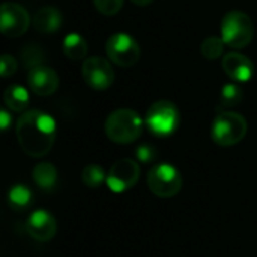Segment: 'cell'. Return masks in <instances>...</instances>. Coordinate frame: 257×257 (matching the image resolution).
<instances>
[{"mask_svg": "<svg viewBox=\"0 0 257 257\" xmlns=\"http://www.w3.org/2000/svg\"><path fill=\"white\" fill-rule=\"evenodd\" d=\"M15 131L20 148L32 158L47 155L56 140V122L41 110L24 111L17 120Z\"/></svg>", "mask_w": 257, "mask_h": 257, "instance_id": "1", "label": "cell"}, {"mask_svg": "<svg viewBox=\"0 0 257 257\" xmlns=\"http://www.w3.org/2000/svg\"><path fill=\"white\" fill-rule=\"evenodd\" d=\"M107 137L119 145H128L136 142L143 133V119L137 111L131 108L114 110L104 125Z\"/></svg>", "mask_w": 257, "mask_h": 257, "instance_id": "2", "label": "cell"}, {"mask_svg": "<svg viewBox=\"0 0 257 257\" xmlns=\"http://www.w3.org/2000/svg\"><path fill=\"white\" fill-rule=\"evenodd\" d=\"M248 131L247 120L235 111H218L212 123V140L220 146H233L239 143Z\"/></svg>", "mask_w": 257, "mask_h": 257, "instance_id": "3", "label": "cell"}, {"mask_svg": "<svg viewBox=\"0 0 257 257\" xmlns=\"http://www.w3.org/2000/svg\"><path fill=\"white\" fill-rule=\"evenodd\" d=\"M181 123V114L178 107L170 101H157L154 102L145 116L146 128L158 137L172 136Z\"/></svg>", "mask_w": 257, "mask_h": 257, "instance_id": "4", "label": "cell"}, {"mask_svg": "<svg viewBox=\"0 0 257 257\" xmlns=\"http://www.w3.org/2000/svg\"><path fill=\"white\" fill-rule=\"evenodd\" d=\"M254 36L253 20L242 11H230L221 21V38L232 48L247 47Z\"/></svg>", "mask_w": 257, "mask_h": 257, "instance_id": "5", "label": "cell"}, {"mask_svg": "<svg viewBox=\"0 0 257 257\" xmlns=\"http://www.w3.org/2000/svg\"><path fill=\"white\" fill-rule=\"evenodd\" d=\"M148 187L157 197H175L182 188V175L172 164H157L148 173Z\"/></svg>", "mask_w": 257, "mask_h": 257, "instance_id": "6", "label": "cell"}, {"mask_svg": "<svg viewBox=\"0 0 257 257\" xmlns=\"http://www.w3.org/2000/svg\"><path fill=\"white\" fill-rule=\"evenodd\" d=\"M108 59L122 68L136 65L140 59V47L137 41L128 33H114L105 44Z\"/></svg>", "mask_w": 257, "mask_h": 257, "instance_id": "7", "label": "cell"}, {"mask_svg": "<svg viewBox=\"0 0 257 257\" xmlns=\"http://www.w3.org/2000/svg\"><path fill=\"white\" fill-rule=\"evenodd\" d=\"M139 164L131 158H120L111 166L107 175V185L113 193H125L139 182Z\"/></svg>", "mask_w": 257, "mask_h": 257, "instance_id": "8", "label": "cell"}, {"mask_svg": "<svg viewBox=\"0 0 257 257\" xmlns=\"http://www.w3.org/2000/svg\"><path fill=\"white\" fill-rule=\"evenodd\" d=\"M81 74L89 87L95 90H105L114 83V69L104 57H89L83 62Z\"/></svg>", "mask_w": 257, "mask_h": 257, "instance_id": "9", "label": "cell"}, {"mask_svg": "<svg viewBox=\"0 0 257 257\" xmlns=\"http://www.w3.org/2000/svg\"><path fill=\"white\" fill-rule=\"evenodd\" d=\"M30 24V17L27 11L18 3L6 2L0 9V30L8 38L21 36Z\"/></svg>", "mask_w": 257, "mask_h": 257, "instance_id": "10", "label": "cell"}, {"mask_svg": "<svg viewBox=\"0 0 257 257\" xmlns=\"http://www.w3.org/2000/svg\"><path fill=\"white\" fill-rule=\"evenodd\" d=\"M27 233L38 242H48L57 232L56 218L45 209H36L26 221Z\"/></svg>", "mask_w": 257, "mask_h": 257, "instance_id": "11", "label": "cell"}, {"mask_svg": "<svg viewBox=\"0 0 257 257\" xmlns=\"http://www.w3.org/2000/svg\"><path fill=\"white\" fill-rule=\"evenodd\" d=\"M27 84L30 90L38 96H50L59 87V75L53 68L35 66L27 74Z\"/></svg>", "mask_w": 257, "mask_h": 257, "instance_id": "12", "label": "cell"}, {"mask_svg": "<svg viewBox=\"0 0 257 257\" xmlns=\"http://www.w3.org/2000/svg\"><path fill=\"white\" fill-rule=\"evenodd\" d=\"M223 69L235 83H247L254 75L253 62L241 53H227L223 57Z\"/></svg>", "mask_w": 257, "mask_h": 257, "instance_id": "13", "label": "cell"}, {"mask_svg": "<svg viewBox=\"0 0 257 257\" xmlns=\"http://www.w3.org/2000/svg\"><path fill=\"white\" fill-rule=\"evenodd\" d=\"M62 12L54 6L39 8L33 15V27L41 33H54L62 27Z\"/></svg>", "mask_w": 257, "mask_h": 257, "instance_id": "14", "label": "cell"}, {"mask_svg": "<svg viewBox=\"0 0 257 257\" xmlns=\"http://www.w3.org/2000/svg\"><path fill=\"white\" fill-rule=\"evenodd\" d=\"M3 99H5L6 107L15 113L27 111L26 108L29 107V101H30L27 89L20 84H12V86L6 87V90L3 93Z\"/></svg>", "mask_w": 257, "mask_h": 257, "instance_id": "15", "label": "cell"}, {"mask_svg": "<svg viewBox=\"0 0 257 257\" xmlns=\"http://www.w3.org/2000/svg\"><path fill=\"white\" fill-rule=\"evenodd\" d=\"M33 181L35 184L44 190V191H51L56 184H57V170L51 163H39L33 167Z\"/></svg>", "mask_w": 257, "mask_h": 257, "instance_id": "16", "label": "cell"}, {"mask_svg": "<svg viewBox=\"0 0 257 257\" xmlns=\"http://www.w3.org/2000/svg\"><path fill=\"white\" fill-rule=\"evenodd\" d=\"M32 202H33V194L29 190V187L23 184H17L11 187V190L8 191V205L17 212L29 209Z\"/></svg>", "mask_w": 257, "mask_h": 257, "instance_id": "17", "label": "cell"}, {"mask_svg": "<svg viewBox=\"0 0 257 257\" xmlns=\"http://www.w3.org/2000/svg\"><path fill=\"white\" fill-rule=\"evenodd\" d=\"M63 53L71 60H81L87 54V41L80 33H69L63 39Z\"/></svg>", "mask_w": 257, "mask_h": 257, "instance_id": "18", "label": "cell"}, {"mask_svg": "<svg viewBox=\"0 0 257 257\" xmlns=\"http://www.w3.org/2000/svg\"><path fill=\"white\" fill-rule=\"evenodd\" d=\"M244 92L238 83H229L226 84L220 92V101H218V111H227L229 108H233L242 102Z\"/></svg>", "mask_w": 257, "mask_h": 257, "instance_id": "19", "label": "cell"}, {"mask_svg": "<svg viewBox=\"0 0 257 257\" xmlns=\"http://www.w3.org/2000/svg\"><path fill=\"white\" fill-rule=\"evenodd\" d=\"M81 181L89 188H99L104 182H107V175L99 164H89L83 169Z\"/></svg>", "mask_w": 257, "mask_h": 257, "instance_id": "20", "label": "cell"}, {"mask_svg": "<svg viewBox=\"0 0 257 257\" xmlns=\"http://www.w3.org/2000/svg\"><path fill=\"white\" fill-rule=\"evenodd\" d=\"M224 47H226V42L221 36H208L202 42L200 51H202V56L206 57L208 60H215L223 54Z\"/></svg>", "mask_w": 257, "mask_h": 257, "instance_id": "21", "label": "cell"}, {"mask_svg": "<svg viewBox=\"0 0 257 257\" xmlns=\"http://www.w3.org/2000/svg\"><path fill=\"white\" fill-rule=\"evenodd\" d=\"M21 59H23V65H26L29 69H32L35 66H39V63L42 62L44 56H42L39 47L32 45V47H26L21 51Z\"/></svg>", "mask_w": 257, "mask_h": 257, "instance_id": "22", "label": "cell"}, {"mask_svg": "<svg viewBox=\"0 0 257 257\" xmlns=\"http://www.w3.org/2000/svg\"><path fill=\"white\" fill-rule=\"evenodd\" d=\"M93 5L102 15H116L123 6V0H93Z\"/></svg>", "mask_w": 257, "mask_h": 257, "instance_id": "23", "label": "cell"}, {"mask_svg": "<svg viewBox=\"0 0 257 257\" xmlns=\"http://www.w3.org/2000/svg\"><path fill=\"white\" fill-rule=\"evenodd\" d=\"M17 71V60L11 54H3L0 57V75L3 78L12 77Z\"/></svg>", "mask_w": 257, "mask_h": 257, "instance_id": "24", "label": "cell"}, {"mask_svg": "<svg viewBox=\"0 0 257 257\" xmlns=\"http://www.w3.org/2000/svg\"><path fill=\"white\" fill-rule=\"evenodd\" d=\"M136 157L140 163H151L157 158V151L149 143H145L136 149Z\"/></svg>", "mask_w": 257, "mask_h": 257, "instance_id": "25", "label": "cell"}, {"mask_svg": "<svg viewBox=\"0 0 257 257\" xmlns=\"http://www.w3.org/2000/svg\"><path fill=\"white\" fill-rule=\"evenodd\" d=\"M11 114L6 111V110H2L0 111V128H2V131H6L8 128H9V125H11Z\"/></svg>", "mask_w": 257, "mask_h": 257, "instance_id": "26", "label": "cell"}, {"mask_svg": "<svg viewBox=\"0 0 257 257\" xmlns=\"http://www.w3.org/2000/svg\"><path fill=\"white\" fill-rule=\"evenodd\" d=\"M134 5H137V6H148V5H151L154 0H131Z\"/></svg>", "mask_w": 257, "mask_h": 257, "instance_id": "27", "label": "cell"}]
</instances>
